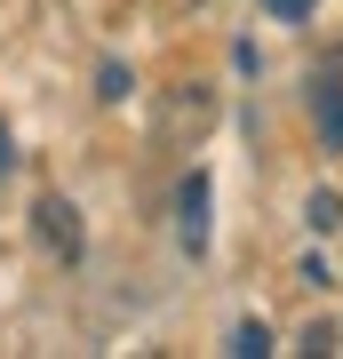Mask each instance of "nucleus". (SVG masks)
Masks as SVG:
<instances>
[{
	"label": "nucleus",
	"mask_w": 343,
	"mask_h": 359,
	"mask_svg": "<svg viewBox=\"0 0 343 359\" xmlns=\"http://www.w3.org/2000/svg\"><path fill=\"white\" fill-rule=\"evenodd\" d=\"M311 8H319V0H264V16H280V25H304Z\"/></svg>",
	"instance_id": "obj_9"
},
{
	"label": "nucleus",
	"mask_w": 343,
	"mask_h": 359,
	"mask_svg": "<svg viewBox=\"0 0 343 359\" xmlns=\"http://www.w3.org/2000/svg\"><path fill=\"white\" fill-rule=\"evenodd\" d=\"M335 344H343V335H335V327H328V320H311V327H304V335H295V351H311V359H319V351H335Z\"/></svg>",
	"instance_id": "obj_8"
},
{
	"label": "nucleus",
	"mask_w": 343,
	"mask_h": 359,
	"mask_svg": "<svg viewBox=\"0 0 343 359\" xmlns=\"http://www.w3.org/2000/svg\"><path fill=\"white\" fill-rule=\"evenodd\" d=\"M0 168H16V144H8V128H0Z\"/></svg>",
	"instance_id": "obj_10"
},
{
	"label": "nucleus",
	"mask_w": 343,
	"mask_h": 359,
	"mask_svg": "<svg viewBox=\"0 0 343 359\" xmlns=\"http://www.w3.org/2000/svg\"><path fill=\"white\" fill-rule=\"evenodd\" d=\"M208 120H216V96H208V88H184V96H176V104H168V112H160V136L208 128Z\"/></svg>",
	"instance_id": "obj_4"
},
{
	"label": "nucleus",
	"mask_w": 343,
	"mask_h": 359,
	"mask_svg": "<svg viewBox=\"0 0 343 359\" xmlns=\"http://www.w3.org/2000/svg\"><path fill=\"white\" fill-rule=\"evenodd\" d=\"M32 240L48 248L56 264H80V248H88V231H80V208L64 200V192H40V200H32Z\"/></svg>",
	"instance_id": "obj_1"
},
{
	"label": "nucleus",
	"mask_w": 343,
	"mask_h": 359,
	"mask_svg": "<svg viewBox=\"0 0 343 359\" xmlns=\"http://www.w3.org/2000/svg\"><path fill=\"white\" fill-rule=\"evenodd\" d=\"M304 224L319 231V240H328V231H343V192H311V200H304Z\"/></svg>",
	"instance_id": "obj_6"
},
{
	"label": "nucleus",
	"mask_w": 343,
	"mask_h": 359,
	"mask_svg": "<svg viewBox=\"0 0 343 359\" xmlns=\"http://www.w3.org/2000/svg\"><path fill=\"white\" fill-rule=\"evenodd\" d=\"M176 240H184V256H208V176L200 168L176 184Z\"/></svg>",
	"instance_id": "obj_2"
},
{
	"label": "nucleus",
	"mask_w": 343,
	"mask_h": 359,
	"mask_svg": "<svg viewBox=\"0 0 343 359\" xmlns=\"http://www.w3.org/2000/svg\"><path fill=\"white\" fill-rule=\"evenodd\" d=\"M224 351H231V359H264V351H271V327H264V320H240V327L224 335Z\"/></svg>",
	"instance_id": "obj_5"
},
{
	"label": "nucleus",
	"mask_w": 343,
	"mask_h": 359,
	"mask_svg": "<svg viewBox=\"0 0 343 359\" xmlns=\"http://www.w3.org/2000/svg\"><path fill=\"white\" fill-rule=\"evenodd\" d=\"M128 88H136L128 65H96V96H104V104H128Z\"/></svg>",
	"instance_id": "obj_7"
},
{
	"label": "nucleus",
	"mask_w": 343,
	"mask_h": 359,
	"mask_svg": "<svg viewBox=\"0 0 343 359\" xmlns=\"http://www.w3.org/2000/svg\"><path fill=\"white\" fill-rule=\"evenodd\" d=\"M311 120H319V144H328V152H343V80H335V72L311 88Z\"/></svg>",
	"instance_id": "obj_3"
}]
</instances>
